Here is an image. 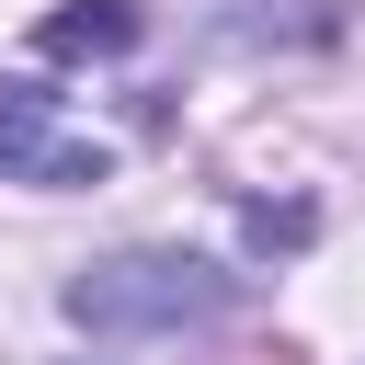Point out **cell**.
<instances>
[{"label": "cell", "mask_w": 365, "mask_h": 365, "mask_svg": "<svg viewBox=\"0 0 365 365\" xmlns=\"http://www.w3.org/2000/svg\"><path fill=\"white\" fill-rule=\"evenodd\" d=\"M228 308V274H205L194 251H114V262H80L68 274V319L125 342V331H182V319H217Z\"/></svg>", "instance_id": "cell-1"}, {"label": "cell", "mask_w": 365, "mask_h": 365, "mask_svg": "<svg viewBox=\"0 0 365 365\" xmlns=\"http://www.w3.org/2000/svg\"><path fill=\"white\" fill-rule=\"evenodd\" d=\"M0 182H46V194L103 182V137H80L34 80H0Z\"/></svg>", "instance_id": "cell-2"}, {"label": "cell", "mask_w": 365, "mask_h": 365, "mask_svg": "<svg viewBox=\"0 0 365 365\" xmlns=\"http://www.w3.org/2000/svg\"><path fill=\"white\" fill-rule=\"evenodd\" d=\"M34 46L46 57H114V46H137V0H68V11H46Z\"/></svg>", "instance_id": "cell-3"}]
</instances>
